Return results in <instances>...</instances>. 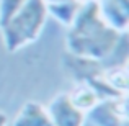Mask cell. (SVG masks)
<instances>
[{
	"instance_id": "cell-7",
	"label": "cell",
	"mask_w": 129,
	"mask_h": 126,
	"mask_svg": "<svg viewBox=\"0 0 129 126\" xmlns=\"http://www.w3.org/2000/svg\"><path fill=\"white\" fill-rule=\"evenodd\" d=\"M12 126H54L46 107L38 102H26L15 115Z\"/></svg>"
},
{
	"instance_id": "cell-3",
	"label": "cell",
	"mask_w": 129,
	"mask_h": 126,
	"mask_svg": "<svg viewBox=\"0 0 129 126\" xmlns=\"http://www.w3.org/2000/svg\"><path fill=\"white\" fill-rule=\"evenodd\" d=\"M85 115L93 126H124L127 121V95L98 102Z\"/></svg>"
},
{
	"instance_id": "cell-10",
	"label": "cell",
	"mask_w": 129,
	"mask_h": 126,
	"mask_svg": "<svg viewBox=\"0 0 129 126\" xmlns=\"http://www.w3.org/2000/svg\"><path fill=\"white\" fill-rule=\"evenodd\" d=\"M103 79L110 87H113L119 93H127V85H129V72L124 64L121 66H111L103 67Z\"/></svg>"
},
{
	"instance_id": "cell-9",
	"label": "cell",
	"mask_w": 129,
	"mask_h": 126,
	"mask_svg": "<svg viewBox=\"0 0 129 126\" xmlns=\"http://www.w3.org/2000/svg\"><path fill=\"white\" fill-rule=\"evenodd\" d=\"M67 93H69L70 102H72L79 110L85 111V113L91 107H95L98 102H101L100 97H98V93L95 92V88L88 84H83V82L75 84V87L70 92H67Z\"/></svg>"
},
{
	"instance_id": "cell-13",
	"label": "cell",
	"mask_w": 129,
	"mask_h": 126,
	"mask_svg": "<svg viewBox=\"0 0 129 126\" xmlns=\"http://www.w3.org/2000/svg\"><path fill=\"white\" fill-rule=\"evenodd\" d=\"M79 3H85V2H91V0H77Z\"/></svg>"
},
{
	"instance_id": "cell-2",
	"label": "cell",
	"mask_w": 129,
	"mask_h": 126,
	"mask_svg": "<svg viewBox=\"0 0 129 126\" xmlns=\"http://www.w3.org/2000/svg\"><path fill=\"white\" fill-rule=\"evenodd\" d=\"M47 16L46 0H26L25 5L3 26H0L5 51L16 53L35 43L41 36Z\"/></svg>"
},
{
	"instance_id": "cell-5",
	"label": "cell",
	"mask_w": 129,
	"mask_h": 126,
	"mask_svg": "<svg viewBox=\"0 0 129 126\" xmlns=\"http://www.w3.org/2000/svg\"><path fill=\"white\" fill-rule=\"evenodd\" d=\"M96 5L105 23L126 35L129 28V0H96Z\"/></svg>"
},
{
	"instance_id": "cell-11",
	"label": "cell",
	"mask_w": 129,
	"mask_h": 126,
	"mask_svg": "<svg viewBox=\"0 0 129 126\" xmlns=\"http://www.w3.org/2000/svg\"><path fill=\"white\" fill-rule=\"evenodd\" d=\"M26 0H0V26H3L23 5Z\"/></svg>"
},
{
	"instance_id": "cell-8",
	"label": "cell",
	"mask_w": 129,
	"mask_h": 126,
	"mask_svg": "<svg viewBox=\"0 0 129 126\" xmlns=\"http://www.w3.org/2000/svg\"><path fill=\"white\" fill-rule=\"evenodd\" d=\"M47 3V15L52 16L57 23L69 28L79 12L80 3L77 0H52Z\"/></svg>"
},
{
	"instance_id": "cell-6",
	"label": "cell",
	"mask_w": 129,
	"mask_h": 126,
	"mask_svg": "<svg viewBox=\"0 0 129 126\" xmlns=\"http://www.w3.org/2000/svg\"><path fill=\"white\" fill-rule=\"evenodd\" d=\"M66 69L70 75L74 77L75 84L79 82H90V80L96 79L98 75L103 74V66L100 61L88 59V57H80L74 56V54H66Z\"/></svg>"
},
{
	"instance_id": "cell-1",
	"label": "cell",
	"mask_w": 129,
	"mask_h": 126,
	"mask_svg": "<svg viewBox=\"0 0 129 126\" xmlns=\"http://www.w3.org/2000/svg\"><path fill=\"white\" fill-rule=\"evenodd\" d=\"M124 35L118 33L100 16L96 0L80 3L72 25L67 28L66 49L69 54L105 61L113 56Z\"/></svg>"
},
{
	"instance_id": "cell-12",
	"label": "cell",
	"mask_w": 129,
	"mask_h": 126,
	"mask_svg": "<svg viewBox=\"0 0 129 126\" xmlns=\"http://www.w3.org/2000/svg\"><path fill=\"white\" fill-rule=\"evenodd\" d=\"M7 124H8V116L0 110V126H7Z\"/></svg>"
},
{
	"instance_id": "cell-4",
	"label": "cell",
	"mask_w": 129,
	"mask_h": 126,
	"mask_svg": "<svg viewBox=\"0 0 129 126\" xmlns=\"http://www.w3.org/2000/svg\"><path fill=\"white\" fill-rule=\"evenodd\" d=\"M46 110L54 126H83L87 120L85 111L79 110L70 102L69 93H57Z\"/></svg>"
},
{
	"instance_id": "cell-14",
	"label": "cell",
	"mask_w": 129,
	"mask_h": 126,
	"mask_svg": "<svg viewBox=\"0 0 129 126\" xmlns=\"http://www.w3.org/2000/svg\"><path fill=\"white\" fill-rule=\"evenodd\" d=\"M46 2H52V0H46Z\"/></svg>"
}]
</instances>
